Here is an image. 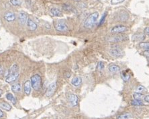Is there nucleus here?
I'll return each mask as SVG.
<instances>
[{
  "label": "nucleus",
  "instance_id": "obj_1",
  "mask_svg": "<svg viewBox=\"0 0 149 119\" xmlns=\"http://www.w3.org/2000/svg\"><path fill=\"white\" fill-rule=\"evenodd\" d=\"M99 17L98 12H94L89 16L84 22V26L87 28H91L93 26L95 22H97Z\"/></svg>",
  "mask_w": 149,
  "mask_h": 119
},
{
  "label": "nucleus",
  "instance_id": "obj_2",
  "mask_svg": "<svg viewBox=\"0 0 149 119\" xmlns=\"http://www.w3.org/2000/svg\"><path fill=\"white\" fill-rule=\"evenodd\" d=\"M30 83L32 88L36 91H39L42 87V78L39 74H35L32 75L30 79Z\"/></svg>",
  "mask_w": 149,
  "mask_h": 119
},
{
  "label": "nucleus",
  "instance_id": "obj_3",
  "mask_svg": "<svg viewBox=\"0 0 149 119\" xmlns=\"http://www.w3.org/2000/svg\"><path fill=\"white\" fill-rule=\"evenodd\" d=\"M128 39V36L126 35H124V34H118L114 36L109 37V38L108 39V41L110 43H120V42L125 41L126 40Z\"/></svg>",
  "mask_w": 149,
  "mask_h": 119
},
{
  "label": "nucleus",
  "instance_id": "obj_4",
  "mask_svg": "<svg viewBox=\"0 0 149 119\" xmlns=\"http://www.w3.org/2000/svg\"><path fill=\"white\" fill-rule=\"evenodd\" d=\"M109 53L111 56L114 57L118 58V57H122L124 55V51L121 49V48L116 47L112 48V49L109 51Z\"/></svg>",
  "mask_w": 149,
  "mask_h": 119
},
{
  "label": "nucleus",
  "instance_id": "obj_5",
  "mask_svg": "<svg viewBox=\"0 0 149 119\" xmlns=\"http://www.w3.org/2000/svg\"><path fill=\"white\" fill-rule=\"evenodd\" d=\"M55 28L56 31L58 32H61V33H65L68 31L69 27L66 23L64 22H58L55 24Z\"/></svg>",
  "mask_w": 149,
  "mask_h": 119
},
{
  "label": "nucleus",
  "instance_id": "obj_6",
  "mask_svg": "<svg viewBox=\"0 0 149 119\" xmlns=\"http://www.w3.org/2000/svg\"><path fill=\"white\" fill-rule=\"evenodd\" d=\"M127 30L128 28L126 26L122 25H119L113 27L111 29V33H114V34H121V33H125Z\"/></svg>",
  "mask_w": 149,
  "mask_h": 119
},
{
  "label": "nucleus",
  "instance_id": "obj_7",
  "mask_svg": "<svg viewBox=\"0 0 149 119\" xmlns=\"http://www.w3.org/2000/svg\"><path fill=\"white\" fill-rule=\"evenodd\" d=\"M56 82H53L51 84L49 85V86L48 87V89L46 90V96L47 97H50L54 94L55 93V90H56Z\"/></svg>",
  "mask_w": 149,
  "mask_h": 119
},
{
  "label": "nucleus",
  "instance_id": "obj_8",
  "mask_svg": "<svg viewBox=\"0 0 149 119\" xmlns=\"http://www.w3.org/2000/svg\"><path fill=\"white\" fill-rule=\"evenodd\" d=\"M28 18L27 13L24 12H20L18 14V22L21 25H24L25 24H26Z\"/></svg>",
  "mask_w": 149,
  "mask_h": 119
},
{
  "label": "nucleus",
  "instance_id": "obj_9",
  "mask_svg": "<svg viewBox=\"0 0 149 119\" xmlns=\"http://www.w3.org/2000/svg\"><path fill=\"white\" fill-rule=\"evenodd\" d=\"M19 77V73H15V74H10L7 75L6 78V81L7 83H12L16 81Z\"/></svg>",
  "mask_w": 149,
  "mask_h": 119
},
{
  "label": "nucleus",
  "instance_id": "obj_10",
  "mask_svg": "<svg viewBox=\"0 0 149 119\" xmlns=\"http://www.w3.org/2000/svg\"><path fill=\"white\" fill-rule=\"evenodd\" d=\"M3 18H4V19L6 20L7 22H13V21H14L15 20H16V15H15V13H13V12H7L4 14V16H3Z\"/></svg>",
  "mask_w": 149,
  "mask_h": 119
},
{
  "label": "nucleus",
  "instance_id": "obj_11",
  "mask_svg": "<svg viewBox=\"0 0 149 119\" xmlns=\"http://www.w3.org/2000/svg\"><path fill=\"white\" fill-rule=\"evenodd\" d=\"M26 24L28 28L31 31H34L38 28V25L36 24V23H35V22H34L32 20L30 19V18H28Z\"/></svg>",
  "mask_w": 149,
  "mask_h": 119
},
{
  "label": "nucleus",
  "instance_id": "obj_12",
  "mask_svg": "<svg viewBox=\"0 0 149 119\" xmlns=\"http://www.w3.org/2000/svg\"><path fill=\"white\" fill-rule=\"evenodd\" d=\"M69 100L70 104L72 106H77V104H78V98L75 94H70L69 96Z\"/></svg>",
  "mask_w": 149,
  "mask_h": 119
},
{
  "label": "nucleus",
  "instance_id": "obj_13",
  "mask_svg": "<svg viewBox=\"0 0 149 119\" xmlns=\"http://www.w3.org/2000/svg\"><path fill=\"white\" fill-rule=\"evenodd\" d=\"M50 13L52 16L55 17L61 16L63 14L61 10H59V8H56V7H52V8H51L50 10Z\"/></svg>",
  "mask_w": 149,
  "mask_h": 119
},
{
  "label": "nucleus",
  "instance_id": "obj_14",
  "mask_svg": "<svg viewBox=\"0 0 149 119\" xmlns=\"http://www.w3.org/2000/svg\"><path fill=\"white\" fill-rule=\"evenodd\" d=\"M145 38V34L142 33H136L132 36V39L134 41H142Z\"/></svg>",
  "mask_w": 149,
  "mask_h": 119
},
{
  "label": "nucleus",
  "instance_id": "obj_15",
  "mask_svg": "<svg viewBox=\"0 0 149 119\" xmlns=\"http://www.w3.org/2000/svg\"><path fill=\"white\" fill-rule=\"evenodd\" d=\"M31 83H30V81H26L25 83H24V92L26 95H30V93H31Z\"/></svg>",
  "mask_w": 149,
  "mask_h": 119
},
{
  "label": "nucleus",
  "instance_id": "obj_16",
  "mask_svg": "<svg viewBox=\"0 0 149 119\" xmlns=\"http://www.w3.org/2000/svg\"><path fill=\"white\" fill-rule=\"evenodd\" d=\"M82 79L80 77H75L71 80V84L75 87H79L81 84Z\"/></svg>",
  "mask_w": 149,
  "mask_h": 119
},
{
  "label": "nucleus",
  "instance_id": "obj_17",
  "mask_svg": "<svg viewBox=\"0 0 149 119\" xmlns=\"http://www.w3.org/2000/svg\"><path fill=\"white\" fill-rule=\"evenodd\" d=\"M108 70L112 74H117V73L120 72V67L116 65H112L109 66L108 67Z\"/></svg>",
  "mask_w": 149,
  "mask_h": 119
},
{
  "label": "nucleus",
  "instance_id": "obj_18",
  "mask_svg": "<svg viewBox=\"0 0 149 119\" xmlns=\"http://www.w3.org/2000/svg\"><path fill=\"white\" fill-rule=\"evenodd\" d=\"M15 73H19V67H18V65H17V64H13V65L9 68L7 75L10 74H15Z\"/></svg>",
  "mask_w": 149,
  "mask_h": 119
},
{
  "label": "nucleus",
  "instance_id": "obj_19",
  "mask_svg": "<svg viewBox=\"0 0 149 119\" xmlns=\"http://www.w3.org/2000/svg\"><path fill=\"white\" fill-rule=\"evenodd\" d=\"M11 89H12V91H13V92L19 93L22 90V86H21L20 84L18 83V84H15L13 85H12Z\"/></svg>",
  "mask_w": 149,
  "mask_h": 119
},
{
  "label": "nucleus",
  "instance_id": "obj_20",
  "mask_svg": "<svg viewBox=\"0 0 149 119\" xmlns=\"http://www.w3.org/2000/svg\"><path fill=\"white\" fill-rule=\"evenodd\" d=\"M6 98H7V100L10 101L13 104H16V98L14 97V96H13L12 94H11V93H7V94H6Z\"/></svg>",
  "mask_w": 149,
  "mask_h": 119
},
{
  "label": "nucleus",
  "instance_id": "obj_21",
  "mask_svg": "<svg viewBox=\"0 0 149 119\" xmlns=\"http://www.w3.org/2000/svg\"><path fill=\"white\" fill-rule=\"evenodd\" d=\"M132 117V115L130 113H124L118 115L116 118L117 119H130Z\"/></svg>",
  "mask_w": 149,
  "mask_h": 119
},
{
  "label": "nucleus",
  "instance_id": "obj_22",
  "mask_svg": "<svg viewBox=\"0 0 149 119\" xmlns=\"http://www.w3.org/2000/svg\"><path fill=\"white\" fill-rule=\"evenodd\" d=\"M0 107L3 108V110H6V111H9L12 109V106H10V104H9L7 102L0 103Z\"/></svg>",
  "mask_w": 149,
  "mask_h": 119
},
{
  "label": "nucleus",
  "instance_id": "obj_23",
  "mask_svg": "<svg viewBox=\"0 0 149 119\" xmlns=\"http://www.w3.org/2000/svg\"><path fill=\"white\" fill-rule=\"evenodd\" d=\"M121 76H122V78L123 79V80H124L125 81H129L130 79V74H129L127 71H122Z\"/></svg>",
  "mask_w": 149,
  "mask_h": 119
},
{
  "label": "nucleus",
  "instance_id": "obj_24",
  "mask_svg": "<svg viewBox=\"0 0 149 119\" xmlns=\"http://www.w3.org/2000/svg\"><path fill=\"white\" fill-rule=\"evenodd\" d=\"M139 47L142 49L149 50V42H141L139 43Z\"/></svg>",
  "mask_w": 149,
  "mask_h": 119
},
{
  "label": "nucleus",
  "instance_id": "obj_25",
  "mask_svg": "<svg viewBox=\"0 0 149 119\" xmlns=\"http://www.w3.org/2000/svg\"><path fill=\"white\" fill-rule=\"evenodd\" d=\"M133 97L134 98V100H141L144 98L143 94H141V93H134L133 94Z\"/></svg>",
  "mask_w": 149,
  "mask_h": 119
},
{
  "label": "nucleus",
  "instance_id": "obj_26",
  "mask_svg": "<svg viewBox=\"0 0 149 119\" xmlns=\"http://www.w3.org/2000/svg\"><path fill=\"white\" fill-rule=\"evenodd\" d=\"M146 91V89L145 88V86L143 85H138V86L136 88V93H141L142 94V92H145V91Z\"/></svg>",
  "mask_w": 149,
  "mask_h": 119
},
{
  "label": "nucleus",
  "instance_id": "obj_27",
  "mask_svg": "<svg viewBox=\"0 0 149 119\" xmlns=\"http://www.w3.org/2000/svg\"><path fill=\"white\" fill-rule=\"evenodd\" d=\"M9 2L13 6H20L22 3L21 0H9Z\"/></svg>",
  "mask_w": 149,
  "mask_h": 119
},
{
  "label": "nucleus",
  "instance_id": "obj_28",
  "mask_svg": "<svg viewBox=\"0 0 149 119\" xmlns=\"http://www.w3.org/2000/svg\"><path fill=\"white\" fill-rule=\"evenodd\" d=\"M131 104L133 106H142L143 105V103H142V100H134L131 102Z\"/></svg>",
  "mask_w": 149,
  "mask_h": 119
},
{
  "label": "nucleus",
  "instance_id": "obj_29",
  "mask_svg": "<svg viewBox=\"0 0 149 119\" xmlns=\"http://www.w3.org/2000/svg\"><path fill=\"white\" fill-rule=\"evenodd\" d=\"M103 68H104V63L102 61L99 62L98 65H97V69L98 71H102L103 69Z\"/></svg>",
  "mask_w": 149,
  "mask_h": 119
},
{
  "label": "nucleus",
  "instance_id": "obj_30",
  "mask_svg": "<svg viewBox=\"0 0 149 119\" xmlns=\"http://www.w3.org/2000/svg\"><path fill=\"white\" fill-rule=\"evenodd\" d=\"M106 15H107V12H105V13H103V16H102V18H101V20H100V22H99V26H102V24L104 23V22H105V18H106Z\"/></svg>",
  "mask_w": 149,
  "mask_h": 119
},
{
  "label": "nucleus",
  "instance_id": "obj_31",
  "mask_svg": "<svg viewBox=\"0 0 149 119\" xmlns=\"http://www.w3.org/2000/svg\"><path fill=\"white\" fill-rule=\"evenodd\" d=\"M124 0H111V3L112 5H116L124 2Z\"/></svg>",
  "mask_w": 149,
  "mask_h": 119
},
{
  "label": "nucleus",
  "instance_id": "obj_32",
  "mask_svg": "<svg viewBox=\"0 0 149 119\" xmlns=\"http://www.w3.org/2000/svg\"><path fill=\"white\" fill-rule=\"evenodd\" d=\"M144 33H145V34H148L149 35V27H146V28H145V30H144Z\"/></svg>",
  "mask_w": 149,
  "mask_h": 119
},
{
  "label": "nucleus",
  "instance_id": "obj_33",
  "mask_svg": "<svg viewBox=\"0 0 149 119\" xmlns=\"http://www.w3.org/2000/svg\"><path fill=\"white\" fill-rule=\"evenodd\" d=\"M3 72H4V70H3V67L2 65H0V75H3Z\"/></svg>",
  "mask_w": 149,
  "mask_h": 119
},
{
  "label": "nucleus",
  "instance_id": "obj_34",
  "mask_svg": "<svg viewBox=\"0 0 149 119\" xmlns=\"http://www.w3.org/2000/svg\"><path fill=\"white\" fill-rule=\"evenodd\" d=\"M145 100L146 102H148L149 103V94H148V95H146V96H145Z\"/></svg>",
  "mask_w": 149,
  "mask_h": 119
},
{
  "label": "nucleus",
  "instance_id": "obj_35",
  "mask_svg": "<svg viewBox=\"0 0 149 119\" xmlns=\"http://www.w3.org/2000/svg\"><path fill=\"white\" fill-rule=\"evenodd\" d=\"M144 54H145V56H146V57H149V50H147V51H146L144 53Z\"/></svg>",
  "mask_w": 149,
  "mask_h": 119
},
{
  "label": "nucleus",
  "instance_id": "obj_36",
  "mask_svg": "<svg viewBox=\"0 0 149 119\" xmlns=\"http://www.w3.org/2000/svg\"><path fill=\"white\" fill-rule=\"evenodd\" d=\"M3 116V112H2V110H0V118H2Z\"/></svg>",
  "mask_w": 149,
  "mask_h": 119
},
{
  "label": "nucleus",
  "instance_id": "obj_37",
  "mask_svg": "<svg viewBox=\"0 0 149 119\" xmlns=\"http://www.w3.org/2000/svg\"><path fill=\"white\" fill-rule=\"evenodd\" d=\"M2 94H3V91H2V90H0V97H1V96H2Z\"/></svg>",
  "mask_w": 149,
  "mask_h": 119
},
{
  "label": "nucleus",
  "instance_id": "obj_38",
  "mask_svg": "<svg viewBox=\"0 0 149 119\" xmlns=\"http://www.w3.org/2000/svg\"><path fill=\"white\" fill-rule=\"evenodd\" d=\"M74 1H75V2H79L80 0H74Z\"/></svg>",
  "mask_w": 149,
  "mask_h": 119
}]
</instances>
